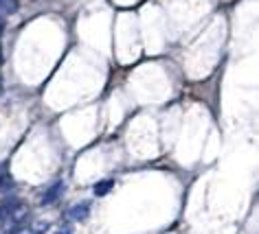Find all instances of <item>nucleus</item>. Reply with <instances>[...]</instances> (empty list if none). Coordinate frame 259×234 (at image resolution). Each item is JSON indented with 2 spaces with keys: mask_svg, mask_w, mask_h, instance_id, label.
<instances>
[{
  "mask_svg": "<svg viewBox=\"0 0 259 234\" xmlns=\"http://www.w3.org/2000/svg\"><path fill=\"white\" fill-rule=\"evenodd\" d=\"M70 219H75V221H86L88 219V214H90V206L83 201V204H75L73 208H70Z\"/></svg>",
  "mask_w": 259,
  "mask_h": 234,
  "instance_id": "obj_1",
  "label": "nucleus"
},
{
  "mask_svg": "<svg viewBox=\"0 0 259 234\" xmlns=\"http://www.w3.org/2000/svg\"><path fill=\"white\" fill-rule=\"evenodd\" d=\"M114 186V182L112 180H103V182H97L95 184V195L97 197H103V195H108L110 193V188Z\"/></svg>",
  "mask_w": 259,
  "mask_h": 234,
  "instance_id": "obj_2",
  "label": "nucleus"
},
{
  "mask_svg": "<svg viewBox=\"0 0 259 234\" xmlns=\"http://www.w3.org/2000/svg\"><path fill=\"white\" fill-rule=\"evenodd\" d=\"M60 193H62V184H55V186L51 188V191L42 197V204H51V201H55V199H57V195H60Z\"/></svg>",
  "mask_w": 259,
  "mask_h": 234,
  "instance_id": "obj_3",
  "label": "nucleus"
},
{
  "mask_svg": "<svg viewBox=\"0 0 259 234\" xmlns=\"http://www.w3.org/2000/svg\"><path fill=\"white\" fill-rule=\"evenodd\" d=\"M57 234H73V227H70V225L66 223V225H62L60 230H57Z\"/></svg>",
  "mask_w": 259,
  "mask_h": 234,
  "instance_id": "obj_4",
  "label": "nucleus"
},
{
  "mask_svg": "<svg viewBox=\"0 0 259 234\" xmlns=\"http://www.w3.org/2000/svg\"><path fill=\"white\" fill-rule=\"evenodd\" d=\"M16 234H37L35 230H20V232H16Z\"/></svg>",
  "mask_w": 259,
  "mask_h": 234,
  "instance_id": "obj_5",
  "label": "nucleus"
},
{
  "mask_svg": "<svg viewBox=\"0 0 259 234\" xmlns=\"http://www.w3.org/2000/svg\"><path fill=\"white\" fill-rule=\"evenodd\" d=\"M0 31H3V24H0Z\"/></svg>",
  "mask_w": 259,
  "mask_h": 234,
  "instance_id": "obj_6",
  "label": "nucleus"
},
{
  "mask_svg": "<svg viewBox=\"0 0 259 234\" xmlns=\"http://www.w3.org/2000/svg\"><path fill=\"white\" fill-rule=\"evenodd\" d=\"M0 3H5V0H0Z\"/></svg>",
  "mask_w": 259,
  "mask_h": 234,
  "instance_id": "obj_7",
  "label": "nucleus"
}]
</instances>
